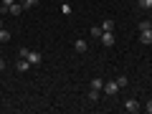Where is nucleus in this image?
Segmentation results:
<instances>
[{
    "label": "nucleus",
    "mask_w": 152,
    "mask_h": 114,
    "mask_svg": "<svg viewBox=\"0 0 152 114\" xmlns=\"http://www.w3.org/2000/svg\"><path fill=\"white\" fill-rule=\"evenodd\" d=\"M3 69H5V61H3V58H0V71H3Z\"/></svg>",
    "instance_id": "aec40b11"
},
{
    "label": "nucleus",
    "mask_w": 152,
    "mask_h": 114,
    "mask_svg": "<svg viewBox=\"0 0 152 114\" xmlns=\"http://www.w3.org/2000/svg\"><path fill=\"white\" fill-rule=\"evenodd\" d=\"M140 31H152V20H140Z\"/></svg>",
    "instance_id": "f8f14e48"
},
{
    "label": "nucleus",
    "mask_w": 152,
    "mask_h": 114,
    "mask_svg": "<svg viewBox=\"0 0 152 114\" xmlns=\"http://www.w3.org/2000/svg\"><path fill=\"white\" fill-rule=\"evenodd\" d=\"M15 69H18V71H28V69H31V61H28V58H23V56H20V61L15 64Z\"/></svg>",
    "instance_id": "423d86ee"
},
{
    "label": "nucleus",
    "mask_w": 152,
    "mask_h": 114,
    "mask_svg": "<svg viewBox=\"0 0 152 114\" xmlns=\"http://www.w3.org/2000/svg\"><path fill=\"white\" fill-rule=\"evenodd\" d=\"M89 99H91V102H96V99H99V91H96V89H91V91H89Z\"/></svg>",
    "instance_id": "f3484780"
},
{
    "label": "nucleus",
    "mask_w": 152,
    "mask_h": 114,
    "mask_svg": "<svg viewBox=\"0 0 152 114\" xmlns=\"http://www.w3.org/2000/svg\"><path fill=\"white\" fill-rule=\"evenodd\" d=\"M0 28H3V20H0Z\"/></svg>",
    "instance_id": "4be33fe9"
},
{
    "label": "nucleus",
    "mask_w": 152,
    "mask_h": 114,
    "mask_svg": "<svg viewBox=\"0 0 152 114\" xmlns=\"http://www.w3.org/2000/svg\"><path fill=\"white\" fill-rule=\"evenodd\" d=\"M137 109H140V104H137L134 99H127V102H124V112H129V114H134Z\"/></svg>",
    "instance_id": "7ed1b4c3"
},
{
    "label": "nucleus",
    "mask_w": 152,
    "mask_h": 114,
    "mask_svg": "<svg viewBox=\"0 0 152 114\" xmlns=\"http://www.w3.org/2000/svg\"><path fill=\"white\" fill-rule=\"evenodd\" d=\"M102 33H104L102 26H94V28H91V36H94V38H102Z\"/></svg>",
    "instance_id": "ddd939ff"
},
{
    "label": "nucleus",
    "mask_w": 152,
    "mask_h": 114,
    "mask_svg": "<svg viewBox=\"0 0 152 114\" xmlns=\"http://www.w3.org/2000/svg\"><path fill=\"white\" fill-rule=\"evenodd\" d=\"M102 43L104 46H114V33L109 31V33H102Z\"/></svg>",
    "instance_id": "39448f33"
},
{
    "label": "nucleus",
    "mask_w": 152,
    "mask_h": 114,
    "mask_svg": "<svg viewBox=\"0 0 152 114\" xmlns=\"http://www.w3.org/2000/svg\"><path fill=\"white\" fill-rule=\"evenodd\" d=\"M13 3H15V0H3V5H5V8H8V5H13Z\"/></svg>",
    "instance_id": "6ab92c4d"
},
{
    "label": "nucleus",
    "mask_w": 152,
    "mask_h": 114,
    "mask_svg": "<svg viewBox=\"0 0 152 114\" xmlns=\"http://www.w3.org/2000/svg\"><path fill=\"white\" fill-rule=\"evenodd\" d=\"M20 56H23V58H28V61H31V66H38L41 61H43V56L38 53V51H28V48H20Z\"/></svg>",
    "instance_id": "f257e3e1"
},
{
    "label": "nucleus",
    "mask_w": 152,
    "mask_h": 114,
    "mask_svg": "<svg viewBox=\"0 0 152 114\" xmlns=\"http://www.w3.org/2000/svg\"><path fill=\"white\" fill-rule=\"evenodd\" d=\"M91 89H96V91H102V89H104V81L99 79V76H96V79H91Z\"/></svg>",
    "instance_id": "9d476101"
},
{
    "label": "nucleus",
    "mask_w": 152,
    "mask_h": 114,
    "mask_svg": "<svg viewBox=\"0 0 152 114\" xmlns=\"http://www.w3.org/2000/svg\"><path fill=\"white\" fill-rule=\"evenodd\" d=\"M107 96H114V94L119 91V86H117V81H109V84H104V89H102Z\"/></svg>",
    "instance_id": "f03ea898"
},
{
    "label": "nucleus",
    "mask_w": 152,
    "mask_h": 114,
    "mask_svg": "<svg viewBox=\"0 0 152 114\" xmlns=\"http://www.w3.org/2000/svg\"><path fill=\"white\" fill-rule=\"evenodd\" d=\"M5 10H8V8H5V5H0V15H3V13H5Z\"/></svg>",
    "instance_id": "412c9836"
},
{
    "label": "nucleus",
    "mask_w": 152,
    "mask_h": 114,
    "mask_svg": "<svg viewBox=\"0 0 152 114\" xmlns=\"http://www.w3.org/2000/svg\"><path fill=\"white\" fill-rule=\"evenodd\" d=\"M38 0H23V8H36Z\"/></svg>",
    "instance_id": "dca6fc26"
},
{
    "label": "nucleus",
    "mask_w": 152,
    "mask_h": 114,
    "mask_svg": "<svg viewBox=\"0 0 152 114\" xmlns=\"http://www.w3.org/2000/svg\"><path fill=\"white\" fill-rule=\"evenodd\" d=\"M102 31H104V33H109V31H114V20H112V18H107V20L102 23Z\"/></svg>",
    "instance_id": "6e6552de"
},
{
    "label": "nucleus",
    "mask_w": 152,
    "mask_h": 114,
    "mask_svg": "<svg viewBox=\"0 0 152 114\" xmlns=\"http://www.w3.org/2000/svg\"><path fill=\"white\" fill-rule=\"evenodd\" d=\"M145 109H147V112L152 114V99H150V102H147V107H145Z\"/></svg>",
    "instance_id": "a211bd4d"
},
{
    "label": "nucleus",
    "mask_w": 152,
    "mask_h": 114,
    "mask_svg": "<svg viewBox=\"0 0 152 114\" xmlns=\"http://www.w3.org/2000/svg\"><path fill=\"white\" fill-rule=\"evenodd\" d=\"M74 48L79 51V53H84V51H86L89 46H86V41H76V46H74Z\"/></svg>",
    "instance_id": "9b49d317"
},
{
    "label": "nucleus",
    "mask_w": 152,
    "mask_h": 114,
    "mask_svg": "<svg viewBox=\"0 0 152 114\" xmlns=\"http://www.w3.org/2000/svg\"><path fill=\"white\" fill-rule=\"evenodd\" d=\"M20 10H23V3H13V5H8V13H10V15H20Z\"/></svg>",
    "instance_id": "20e7f679"
},
{
    "label": "nucleus",
    "mask_w": 152,
    "mask_h": 114,
    "mask_svg": "<svg viewBox=\"0 0 152 114\" xmlns=\"http://www.w3.org/2000/svg\"><path fill=\"white\" fill-rule=\"evenodd\" d=\"M8 41H10V31L0 28V43H8Z\"/></svg>",
    "instance_id": "1a4fd4ad"
},
{
    "label": "nucleus",
    "mask_w": 152,
    "mask_h": 114,
    "mask_svg": "<svg viewBox=\"0 0 152 114\" xmlns=\"http://www.w3.org/2000/svg\"><path fill=\"white\" fill-rule=\"evenodd\" d=\"M137 5H140V8H145V10H147V8H152V0H137Z\"/></svg>",
    "instance_id": "2eb2a0df"
},
{
    "label": "nucleus",
    "mask_w": 152,
    "mask_h": 114,
    "mask_svg": "<svg viewBox=\"0 0 152 114\" xmlns=\"http://www.w3.org/2000/svg\"><path fill=\"white\" fill-rule=\"evenodd\" d=\"M114 81H117V86H119V89H124L127 86V76H119V79H114Z\"/></svg>",
    "instance_id": "4468645a"
},
{
    "label": "nucleus",
    "mask_w": 152,
    "mask_h": 114,
    "mask_svg": "<svg viewBox=\"0 0 152 114\" xmlns=\"http://www.w3.org/2000/svg\"><path fill=\"white\" fill-rule=\"evenodd\" d=\"M140 33H142V36H140V41H142L145 46H150V43H152V31H140Z\"/></svg>",
    "instance_id": "0eeeda50"
}]
</instances>
